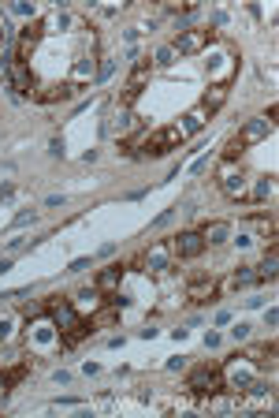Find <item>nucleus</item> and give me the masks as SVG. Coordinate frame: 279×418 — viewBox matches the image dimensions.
Instances as JSON below:
<instances>
[{"label": "nucleus", "mask_w": 279, "mask_h": 418, "mask_svg": "<svg viewBox=\"0 0 279 418\" xmlns=\"http://www.w3.org/2000/svg\"><path fill=\"white\" fill-rule=\"evenodd\" d=\"M45 314L52 318V329H56V336L63 340V348H71V343H79V340H86L90 336V321L82 318L79 310H74L71 303H63V299H49L45 303Z\"/></svg>", "instance_id": "1"}, {"label": "nucleus", "mask_w": 279, "mask_h": 418, "mask_svg": "<svg viewBox=\"0 0 279 418\" xmlns=\"http://www.w3.org/2000/svg\"><path fill=\"white\" fill-rule=\"evenodd\" d=\"M205 64H209V79L216 82V86H227V79L238 71L235 49H231V45H223V41H220L216 49L209 53V60H205Z\"/></svg>", "instance_id": "2"}, {"label": "nucleus", "mask_w": 279, "mask_h": 418, "mask_svg": "<svg viewBox=\"0 0 279 418\" xmlns=\"http://www.w3.org/2000/svg\"><path fill=\"white\" fill-rule=\"evenodd\" d=\"M186 388H190L194 396H212V392H227L223 388V366H198L186 381Z\"/></svg>", "instance_id": "3"}, {"label": "nucleus", "mask_w": 279, "mask_h": 418, "mask_svg": "<svg viewBox=\"0 0 279 418\" xmlns=\"http://www.w3.org/2000/svg\"><path fill=\"white\" fill-rule=\"evenodd\" d=\"M216 175H220V191L227 194V198H238V202H246V183H249V175L242 172L235 161H223Z\"/></svg>", "instance_id": "4"}, {"label": "nucleus", "mask_w": 279, "mask_h": 418, "mask_svg": "<svg viewBox=\"0 0 279 418\" xmlns=\"http://www.w3.org/2000/svg\"><path fill=\"white\" fill-rule=\"evenodd\" d=\"M8 86H12L15 97L34 94V75H30V68H26L23 60H12V64H8Z\"/></svg>", "instance_id": "5"}, {"label": "nucleus", "mask_w": 279, "mask_h": 418, "mask_svg": "<svg viewBox=\"0 0 279 418\" xmlns=\"http://www.w3.org/2000/svg\"><path fill=\"white\" fill-rule=\"evenodd\" d=\"M209 41H212V34H209V30H183L179 38H175L172 49H175V53H183V57H194V53L209 49Z\"/></svg>", "instance_id": "6"}, {"label": "nucleus", "mask_w": 279, "mask_h": 418, "mask_svg": "<svg viewBox=\"0 0 279 418\" xmlns=\"http://www.w3.org/2000/svg\"><path fill=\"white\" fill-rule=\"evenodd\" d=\"M272 131H276V124H272V120L257 116V120H249V124L238 131V142H242V146H257V142H265V138L272 135Z\"/></svg>", "instance_id": "7"}, {"label": "nucleus", "mask_w": 279, "mask_h": 418, "mask_svg": "<svg viewBox=\"0 0 279 418\" xmlns=\"http://www.w3.org/2000/svg\"><path fill=\"white\" fill-rule=\"evenodd\" d=\"M201 250H205L201 231H183V236L172 239V254H175V258H198Z\"/></svg>", "instance_id": "8"}, {"label": "nucleus", "mask_w": 279, "mask_h": 418, "mask_svg": "<svg viewBox=\"0 0 279 418\" xmlns=\"http://www.w3.org/2000/svg\"><path fill=\"white\" fill-rule=\"evenodd\" d=\"M142 262H145V269H149V273H167V269H172V262H175L172 243H153V247H149V254L142 258Z\"/></svg>", "instance_id": "9"}, {"label": "nucleus", "mask_w": 279, "mask_h": 418, "mask_svg": "<svg viewBox=\"0 0 279 418\" xmlns=\"http://www.w3.org/2000/svg\"><path fill=\"white\" fill-rule=\"evenodd\" d=\"M209 116H212L209 108L194 105L190 113L183 116V124H179V135H183V138H194V135H198V131H205V124H209Z\"/></svg>", "instance_id": "10"}, {"label": "nucleus", "mask_w": 279, "mask_h": 418, "mask_svg": "<svg viewBox=\"0 0 279 418\" xmlns=\"http://www.w3.org/2000/svg\"><path fill=\"white\" fill-rule=\"evenodd\" d=\"M41 30H45L41 23H30V26H23V34H19V49H15V57H12V60H23V64H26V57H30V53H34V45L41 41Z\"/></svg>", "instance_id": "11"}, {"label": "nucleus", "mask_w": 279, "mask_h": 418, "mask_svg": "<svg viewBox=\"0 0 279 418\" xmlns=\"http://www.w3.org/2000/svg\"><path fill=\"white\" fill-rule=\"evenodd\" d=\"M93 60H97L93 53H90V57H79V60H74V71H71V79H68L74 90H79V86H86V82H90L93 75H97V64H93Z\"/></svg>", "instance_id": "12"}, {"label": "nucleus", "mask_w": 279, "mask_h": 418, "mask_svg": "<svg viewBox=\"0 0 279 418\" xmlns=\"http://www.w3.org/2000/svg\"><path fill=\"white\" fill-rule=\"evenodd\" d=\"M272 191H276L272 180H265V175H249V183H246V202H268V198H272Z\"/></svg>", "instance_id": "13"}, {"label": "nucleus", "mask_w": 279, "mask_h": 418, "mask_svg": "<svg viewBox=\"0 0 279 418\" xmlns=\"http://www.w3.org/2000/svg\"><path fill=\"white\" fill-rule=\"evenodd\" d=\"M212 295H216V281H212V276H198V281L186 287V299L190 303H209Z\"/></svg>", "instance_id": "14"}, {"label": "nucleus", "mask_w": 279, "mask_h": 418, "mask_svg": "<svg viewBox=\"0 0 279 418\" xmlns=\"http://www.w3.org/2000/svg\"><path fill=\"white\" fill-rule=\"evenodd\" d=\"M201 239H205V247H216V243H227V239H231V225H227V220H212V225H205L201 228Z\"/></svg>", "instance_id": "15"}, {"label": "nucleus", "mask_w": 279, "mask_h": 418, "mask_svg": "<svg viewBox=\"0 0 279 418\" xmlns=\"http://www.w3.org/2000/svg\"><path fill=\"white\" fill-rule=\"evenodd\" d=\"M26 374H30V362H19V366H12V370H0V399L8 396V388L12 385H19Z\"/></svg>", "instance_id": "16"}, {"label": "nucleus", "mask_w": 279, "mask_h": 418, "mask_svg": "<svg viewBox=\"0 0 279 418\" xmlns=\"http://www.w3.org/2000/svg\"><path fill=\"white\" fill-rule=\"evenodd\" d=\"M34 97H37V101H68V97H74V86H71V82H60V86H56V82H49V86H41Z\"/></svg>", "instance_id": "17"}, {"label": "nucleus", "mask_w": 279, "mask_h": 418, "mask_svg": "<svg viewBox=\"0 0 279 418\" xmlns=\"http://www.w3.org/2000/svg\"><path fill=\"white\" fill-rule=\"evenodd\" d=\"M93 287H97L101 295H116V287H119V265L116 269H105V273H97Z\"/></svg>", "instance_id": "18"}, {"label": "nucleus", "mask_w": 279, "mask_h": 418, "mask_svg": "<svg viewBox=\"0 0 279 418\" xmlns=\"http://www.w3.org/2000/svg\"><path fill=\"white\" fill-rule=\"evenodd\" d=\"M276 265H279V258H276V243H272L268 258H265V262H260V269H257V281H268V284H272V281H276Z\"/></svg>", "instance_id": "19"}, {"label": "nucleus", "mask_w": 279, "mask_h": 418, "mask_svg": "<svg viewBox=\"0 0 279 418\" xmlns=\"http://www.w3.org/2000/svg\"><path fill=\"white\" fill-rule=\"evenodd\" d=\"M223 101H227V86H212L209 94L201 97V108H209V113H216V108L223 105Z\"/></svg>", "instance_id": "20"}, {"label": "nucleus", "mask_w": 279, "mask_h": 418, "mask_svg": "<svg viewBox=\"0 0 279 418\" xmlns=\"http://www.w3.org/2000/svg\"><path fill=\"white\" fill-rule=\"evenodd\" d=\"M249 284H257V273H254V269H238V273H231V281H227L231 292H238V287H249Z\"/></svg>", "instance_id": "21"}, {"label": "nucleus", "mask_w": 279, "mask_h": 418, "mask_svg": "<svg viewBox=\"0 0 279 418\" xmlns=\"http://www.w3.org/2000/svg\"><path fill=\"white\" fill-rule=\"evenodd\" d=\"M153 64H156V68H172V64H175V49H172V45H164V49H156Z\"/></svg>", "instance_id": "22"}, {"label": "nucleus", "mask_w": 279, "mask_h": 418, "mask_svg": "<svg viewBox=\"0 0 279 418\" xmlns=\"http://www.w3.org/2000/svg\"><path fill=\"white\" fill-rule=\"evenodd\" d=\"M15 336V318L12 314H4V318H0V343H8Z\"/></svg>", "instance_id": "23"}, {"label": "nucleus", "mask_w": 279, "mask_h": 418, "mask_svg": "<svg viewBox=\"0 0 279 418\" xmlns=\"http://www.w3.org/2000/svg\"><path fill=\"white\" fill-rule=\"evenodd\" d=\"M242 150H246V146H242L238 138H231V142H227V150H223V161H238Z\"/></svg>", "instance_id": "24"}, {"label": "nucleus", "mask_w": 279, "mask_h": 418, "mask_svg": "<svg viewBox=\"0 0 279 418\" xmlns=\"http://www.w3.org/2000/svg\"><path fill=\"white\" fill-rule=\"evenodd\" d=\"M34 220H37V213L30 209V213H19V217H15V228H23V225H34Z\"/></svg>", "instance_id": "25"}, {"label": "nucleus", "mask_w": 279, "mask_h": 418, "mask_svg": "<svg viewBox=\"0 0 279 418\" xmlns=\"http://www.w3.org/2000/svg\"><path fill=\"white\" fill-rule=\"evenodd\" d=\"M86 269H90V258H74L71 262V273H86Z\"/></svg>", "instance_id": "26"}, {"label": "nucleus", "mask_w": 279, "mask_h": 418, "mask_svg": "<svg viewBox=\"0 0 279 418\" xmlns=\"http://www.w3.org/2000/svg\"><path fill=\"white\" fill-rule=\"evenodd\" d=\"M112 68H116V64H112V57H105V64H101V71H97V79H108Z\"/></svg>", "instance_id": "27"}, {"label": "nucleus", "mask_w": 279, "mask_h": 418, "mask_svg": "<svg viewBox=\"0 0 279 418\" xmlns=\"http://www.w3.org/2000/svg\"><path fill=\"white\" fill-rule=\"evenodd\" d=\"M231 336H235V340H246L249 336V325H235V329H231Z\"/></svg>", "instance_id": "28"}, {"label": "nucleus", "mask_w": 279, "mask_h": 418, "mask_svg": "<svg viewBox=\"0 0 279 418\" xmlns=\"http://www.w3.org/2000/svg\"><path fill=\"white\" fill-rule=\"evenodd\" d=\"M49 153L52 157H63V142H60V138H52V142H49Z\"/></svg>", "instance_id": "29"}, {"label": "nucleus", "mask_w": 279, "mask_h": 418, "mask_svg": "<svg viewBox=\"0 0 279 418\" xmlns=\"http://www.w3.org/2000/svg\"><path fill=\"white\" fill-rule=\"evenodd\" d=\"M8 64H12V60H4V57H0V82H8Z\"/></svg>", "instance_id": "30"}, {"label": "nucleus", "mask_w": 279, "mask_h": 418, "mask_svg": "<svg viewBox=\"0 0 279 418\" xmlns=\"http://www.w3.org/2000/svg\"><path fill=\"white\" fill-rule=\"evenodd\" d=\"M8 269H12V262H8V258H0V273H8Z\"/></svg>", "instance_id": "31"}]
</instances>
